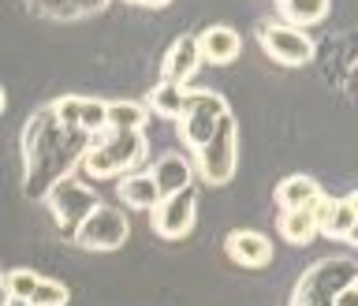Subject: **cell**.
Masks as SVG:
<instances>
[{
    "label": "cell",
    "instance_id": "obj_1",
    "mask_svg": "<svg viewBox=\"0 0 358 306\" xmlns=\"http://www.w3.org/2000/svg\"><path fill=\"white\" fill-rule=\"evenodd\" d=\"M90 139L83 131H64L52 120L49 109H41L38 116L27 120L22 127V168H27V198H45V190L52 183L71 176V168L83 161Z\"/></svg>",
    "mask_w": 358,
    "mask_h": 306
},
{
    "label": "cell",
    "instance_id": "obj_2",
    "mask_svg": "<svg viewBox=\"0 0 358 306\" xmlns=\"http://www.w3.org/2000/svg\"><path fill=\"white\" fill-rule=\"evenodd\" d=\"M145 153H150L145 131H101L97 139H90L78 168L90 179H112V176L138 172Z\"/></svg>",
    "mask_w": 358,
    "mask_h": 306
},
{
    "label": "cell",
    "instance_id": "obj_3",
    "mask_svg": "<svg viewBox=\"0 0 358 306\" xmlns=\"http://www.w3.org/2000/svg\"><path fill=\"white\" fill-rule=\"evenodd\" d=\"M190 168H194V176L209 187H224L235 176V168H239V127H235L231 112L217 123V131L209 134V142L194 150V165Z\"/></svg>",
    "mask_w": 358,
    "mask_h": 306
},
{
    "label": "cell",
    "instance_id": "obj_4",
    "mask_svg": "<svg viewBox=\"0 0 358 306\" xmlns=\"http://www.w3.org/2000/svg\"><path fill=\"white\" fill-rule=\"evenodd\" d=\"M41 202L49 206V217H52L56 228H60L64 239H75V232L83 228V221L101 206V195L90 183H83V179L67 176V179H60V183H52L45 190Z\"/></svg>",
    "mask_w": 358,
    "mask_h": 306
},
{
    "label": "cell",
    "instance_id": "obj_5",
    "mask_svg": "<svg viewBox=\"0 0 358 306\" xmlns=\"http://www.w3.org/2000/svg\"><path fill=\"white\" fill-rule=\"evenodd\" d=\"M228 112L231 109H228V101H224V94H217V90H190L187 86L183 112H179V120H176L179 142L194 153L198 146L209 142V134L217 131V123L228 116Z\"/></svg>",
    "mask_w": 358,
    "mask_h": 306
},
{
    "label": "cell",
    "instance_id": "obj_6",
    "mask_svg": "<svg viewBox=\"0 0 358 306\" xmlns=\"http://www.w3.org/2000/svg\"><path fill=\"white\" fill-rule=\"evenodd\" d=\"M358 284V265L351 258H324V262H313L302 280L295 284V299H321L332 302V295H340L343 288Z\"/></svg>",
    "mask_w": 358,
    "mask_h": 306
},
{
    "label": "cell",
    "instance_id": "obj_7",
    "mask_svg": "<svg viewBox=\"0 0 358 306\" xmlns=\"http://www.w3.org/2000/svg\"><path fill=\"white\" fill-rule=\"evenodd\" d=\"M131 235V221H127V209L120 206H101L83 221V228L75 232V243L86 246V251H120Z\"/></svg>",
    "mask_w": 358,
    "mask_h": 306
},
{
    "label": "cell",
    "instance_id": "obj_8",
    "mask_svg": "<svg viewBox=\"0 0 358 306\" xmlns=\"http://www.w3.org/2000/svg\"><path fill=\"white\" fill-rule=\"evenodd\" d=\"M257 45L265 49V56H273V60L284 64V67H302V64L313 60L310 34L295 30V27H284L280 19L257 22Z\"/></svg>",
    "mask_w": 358,
    "mask_h": 306
},
{
    "label": "cell",
    "instance_id": "obj_9",
    "mask_svg": "<svg viewBox=\"0 0 358 306\" xmlns=\"http://www.w3.org/2000/svg\"><path fill=\"white\" fill-rule=\"evenodd\" d=\"M194 221H198V190L194 187L179 190V195H168L150 209V224L161 239H183L194 228Z\"/></svg>",
    "mask_w": 358,
    "mask_h": 306
},
{
    "label": "cell",
    "instance_id": "obj_10",
    "mask_svg": "<svg viewBox=\"0 0 358 306\" xmlns=\"http://www.w3.org/2000/svg\"><path fill=\"white\" fill-rule=\"evenodd\" d=\"M224 254L243 269H265L273 262V243H268V235L254 232V228H235L224 239Z\"/></svg>",
    "mask_w": 358,
    "mask_h": 306
},
{
    "label": "cell",
    "instance_id": "obj_11",
    "mask_svg": "<svg viewBox=\"0 0 358 306\" xmlns=\"http://www.w3.org/2000/svg\"><path fill=\"white\" fill-rule=\"evenodd\" d=\"M198 45H194V34H179V38L168 45L164 53V64H161V83H172V86H183L198 75Z\"/></svg>",
    "mask_w": 358,
    "mask_h": 306
},
{
    "label": "cell",
    "instance_id": "obj_12",
    "mask_svg": "<svg viewBox=\"0 0 358 306\" xmlns=\"http://www.w3.org/2000/svg\"><path fill=\"white\" fill-rule=\"evenodd\" d=\"M194 45H198V60L217 64V67L239 60L243 53V38L231 27H206L201 34H194Z\"/></svg>",
    "mask_w": 358,
    "mask_h": 306
},
{
    "label": "cell",
    "instance_id": "obj_13",
    "mask_svg": "<svg viewBox=\"0 0 358 306\" xmlns=\"http://www.w3.org/2000/svg\"><path fill=\"white\" fill-rule=\"evenodd\" d=\"M150 176H153L157 195H161V198L194 187V168H190V161H187L183 153H164V157H157L153 168H150Z\"/></svg>",
    "mask_w": 358,
    "mask_h": 306
},
{
    "label": "cell",
    "instance_id": "obj_14",
    "mask_svg": "<svg viewBox=\"0 0 358 306\" xmlns=\"http://www.w3.org/2000/svg\"><path fill=\"white\" fill-rule=\"evenodd\" d=\"M321 195L324 190L313 176H284L273 190V202L280 206V213H291V209H310Z\"/></svg>",
    "mask_w": 358,
    "mask_h": 306
},
{
    "label": "cell",
    "instance_id": "obj_15",
    "mask_svg": "<svg viewBox=\"0 0 358 306\" xmlns=\"http://www.w3.org/2000/svg\"><path fill=\"white\" fill-rule=\"evenodd\" d=\"M116 195H120V202H123L127 209H153L157 202H161L153 176L145 172V168H138V172H127V176H123Z\"/></svg>",
    "mask_w": 358,
    "mask_h": 306
},
{
    "label": "cell",
    "instance_id": "obj_16",
    "mask_svg": "<svg viewBox=\"0 0 358 306\" xmlns=\"http://www.w3.org/2000/svg\"><path fill=\"white\" fill-rule=\"evenodd\" d=\"M355 195H343V198H332V213L324 221L321 235H332V239H343V243H355V228H358V206H355Z\"/></svg>",
    "mask_w": 358,
    "mask_h": 306
},
{
    "label": "cell",
    "instance_id": "obj_17",
    "mask_svg": "<svg viewBox=\"0 0 358 306\" xmlns=\"http://www.w3.org/2000/svg\"><path fill=\"white\" fill-rule=\"evenodd\" d=\"M150 112L138 101H105V131H145Z\"/></svg>",
    "mask_w": 358,
    "mask_h": 306
},
{
    "label": "cell",
    "instance_id": "obj_18",
    "mask_svg": "<svg viewBox=\"0 0 358 306\" xmlns=\"http://www.w3.org/2000/svg\"><path fill=\"white\" fill-rule=\"evenodd\" d=\"M329 8H332V0H284V4H280V22L302 30V27L321 22L329 15Z\"/></svg>",
    "mask_w": 358,
    "mask_h": 306
},
{
    "label": "cell",
    "instance_id": "obj_19",
    "mask_svg": "<svg viewBox=\"0 0 358 306\" xmlns=\"http://www.w3.org/2000/svg\"><path fill=\"white\" fill-rule=\"evenodd\" d=\"M276 232L284 235L291 246H306L317 239V224H313L310 209H291V213H280L276 217Z\"/></svg>",
    "mask_w": 358,
    "mask_h": 306
},
{
    "label": "cell",
    "instance_id": "obj_20",
    "mask_svg": "<svg viewBox=\"0 0 358 306\" xmlns=\"http://www.w3.org/2000/svg\"><path fill=\"white\" fill-rule=\"evenodd\" d=\"M183 97H187L183 86L157 83L150 90V109H145V112H153V116H161V120H179V112H183Z\"/></svg>",
    "mask_w": 358,
    "mask_h": 306
},
{
    "label": "cell",
    "instance_id": "obj_21",
    "mask_svg": "<svg viewBox=\"0 0 358 306\" xmlns=\"http://www.w3.org/2000/svg\"><path fill=\"white\" fill-rule=\"evenodd\" d=\"M41 273H34V269H8V273H0V299H19L27 302L34 295V288H38Z\"/></svg>",
    "mask_w": 358,
    "mask_h": 306
},
{
    "label": "cell",
    "instance_id": "obj_22",
    "mask_svg": "<svg viewBox=\"0 0 358 306\" xmlns=\"http://www.w3.org/2000/svg\"><path fill=\"white\" fill-rule=\"evenodd\" d=\"M78 131L86 139H97L105 131V101L97 97H78Z\"/></svg>",
    "mask_w": 358,
    "mask_h": 306
},
{
    "label": "cell",
    "instance_id": "obj_23",
    "mask_svg": "<svg viewBox=\"0 0 358 306\" xmlns=\"http://www.w3.org/2000/svg\"><path fill=\"white\" fill-rule=\"evenodd\" d=\"M67 284H60V280L52 277H41L38 288H34V295L27 299V306H67Z\"/></svg>",
    "mask_w": 358,
    "mask_h": 306
},
{
    "label": "cell",
    "instance_id": "obj_24",
    "mask_svg": "<svg viewBox=\"0 0 358 306\" xmlns=\"http://www.w3.org/2000/svg\"><path fill=\"white\" fill-rule=\"evenodd\" d=\"M41 11H49V15H64V19H71V15H86V11H97L105 0H34Z\"/></svg>",
    "mask_w": 358,
    "mask_h": 306
},
{
    "label": "cell",
    "instance_id": "obj_25",
    "mask_svg": "<svg viewBox=\"0 0 358 306\" xmlns=\"http://www.w3.org/2000/svg\"><path fill=\"white\" fill-rule=\"evenodd\" d=\"M332 306H358V284L343 288L340 295H332Z\"/></svg>",
    "mask_w": 358,
    "mask_h": 306
},
{
    "label": "cell",
    "instance_id": "obj_26",
    "mask_svg": "<svg viewBox=\"0 0 358 306\" xmlns=\"http://www.w3.org/2000/svg\"><path fill=\"white\" fill-rule=\"evenodd\" d=\"M138 4H145V8H164V4H172V0H138Z\"/></svg>",
    "mask_w": 358,
    "mask_h": 306
},
{
    "label": "cell",
    "instance_id": "obj_27",
    "mask_svg": "<svg viewBox=\"0 0 358 306\" xmlns=\"http://www.w3.org/2000/svg\"><path fill=\"white\" fill-rule=\"evenodd\" d=\"M0 306H27V302H19V299H0Z\"/></svg>",
    "mask_w": 358,
    "mask_h": 306
},
{
    "label": "cell",
    "instance_id": "obj_28",
    "mask_svg": "<svg viewBox=\"0 0 358 306\" xmlns=\"http://www.w3.org/2000/svg\"><path fill=\"white\" fill-rule=\"evenodd\" d=\"M4 105H8V97H4V86H0V112H4Z\"/></svg>",
    "mask_w": 358,
    "mask_h": 306
},
{
    "label": "cell",
    "instance_id": "obj_29",
    "mask_svg": "<svg viewBox=\"0 0 358 306\" xmlns=\"http://www.w3.org/2000/svg\"><path fill=\"white\" fill-rule=\"evenodd\" d=\"M127 4H138V0H127Z\"/></svg>",
    "mask_w": 358,
    "mask_h": 306
},
{
    "label": "cell",
    "instance_id": "obj_30",
    "mask_svg": "<svg viewBox=\"0 0 358 306\" xmlns=\"http://www.w3.org/2000/svg\"><path fill=\"white\" fill-rule=\"evenodd\" d=\"M276 4H284V0H276Z\"/></svg>",
    "mask_w": 358,
    "mask_h": 306
}]
</instances>
